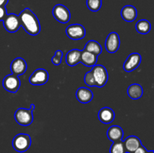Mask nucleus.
<instances>
[{
	"label": "nucleus",
	"instance_id": "nucleus-1",
	"mask_svg": "<svg viewBox=\"0 0 154 153\" xmlns=\"http://www.w3.org/2000/svg\"><path fill=\"white\" fill-rule=\"evenodd\" d=\"M18 16L20 22V26H22L29 34L35 36L40 33V22L31 9L29 8L23 9Z\"/></svg>",
	"mask_w": 154,
	"mask_h": 153
},
{
	"label": "nucleus",
	"instance_id": "nucleus-2",
	"mask_svg": "<svg viewBox=\"0 0 154 153\" xmlns=\"http://www.w3.org/2000/svg\"><path fill=\"white\" fill-rule=\"evenodd\" d=\"M31 137L27 134H19L14 137L12 146L15 151L18 152H25L31 146Z\"/></svg>",
	"mask_w": 154,
	"mask_h": 153
},
{
	"label": "nucleus",
	"instance_id": "nucleus-3",
	"mask_svg": "<svg viewBox=\"0 0 154 153\" xmlns=\"http://www.w3.org/2000/svg\"><path fill=\"white\" fill-rule=\"evenodd\" d=\"M91 71L94 77L96 86L99 88L103 87L108 80V74L105 67L102 64H96L92 67Z\"/></svg>",
	"mask_w": 154,
	"mask_h": 153
},
{
	"label": "nucleus",
	"instance_id": "nucleus-4",
	"mask_svg": "<svg viewBox=\"0 0 154 153\" xmlns=\"http://www.w3.org/2000/svg\"><path fill=\"white\" fill-rule=\"evenodd\" d=\"M14 119L20 125L29 126L33 122V113L26 108H19L14 112Z\"/></svg>",
	"mask_w": 154,
	"mask_h": 153
},
{
	"label": "nucleus",
	"instance_id": "nucleus-5",
	"mask_svg": "<svg viewBox=\"0 0 154 153\" xmlns=\"http://www.w3.org/2000/svg\"><path fill=\"white\" fill-rule=\"evenodd\" d=\"M53 16L58 22L67 23L71 19V13L69 9L61 4H56L53 8Z\"/></svg>",
	"mask_w": 154,
	"mask_h": 153
},
{
	"label": "nucleus",
	"instance_id": "nucleus-6",
	"mask_svg": "<svg viewBox=\"0 0 154 153\" xmlns=\"http://www.w3.org/2000/svg\"><path fill=\"white\" fill-rule=\"evenodd\" d=\"M2 86L6 91L15 93L19 90L20 86V80L19 76L13 74H8L3 79Z\"/></svg>",
	"mask_w": 154,
	"mask_h": 153
},
{
	"label": "nucleus",
	"instance_id": "nucleus-7",
	"mask_svg": "<svg viewBox=\"0 0 154 153\" xmlns=\"http://www.w3.org/2000/svg\"><path fill=\"white\" fill-rule=\"evenodd\" d=\"M49 79L48 70L43 68H38L34 70L29 76V82L34 86H42L46 83Z\"/></svg>",
	"mask_w": 154,
	"mask_h": 153
},
{
	"label": "nucleus",
	"instance_id": "nucleus-8",
	"mask_svg": "<svg viewBox=\"0 0 154 153\" xmlns=\"http://www.w3.org/2000/svg\"><path fill=\"white\" fill-rule=\"evenodd\" d=\"M3 26L6 31L8 32L14 33L17 32L20 27V22L18 15L13 13L7 14L5 18L3 20Z\"/></svg>",
	"mask_w": 154,
	"mask_h": 153
},
{
	"label": "nucleus",
	"instance_id": "nucleus-9",
	"mask_svg": "<svg viewBox=\"0 0 154 153\" xmlns=\"http://www.w3.org/2000/svg\"><path fill=\"white\" fill-rule=\"evenodd\" d=\"M66 34L72 40H80L85 37V28L81 24H72L66 29Z\"/></svg>",
	"mask_w": 154,
	"mask_h": 153
},
{
	"label": "nucleus",
	"instance_id": "nucleus-10",
	"mask_svg": "<svg viewBox=\"0 0 154 153\" xmlns=\"http://www.w3.org/2000/svg\"><path fill=\"white\" fill-rule=\"evenodd\" d=\"M120 45V36L117 32H111L105 42V49L110 53H114L118 50Z\"/></svg>",
	"mask_w": 154,
	"mask_h": 153
},
{
	"label": "nucleus",
	"instance_id": "nucleus-11",
	"mask_svg": "<svg viewBox=\"0 0 154 153\" xmlns=\"http://www.w3.org/2000/svg\"><path fill=\"white\" fill-rule=\"evenodd\" d=\"M141 62V56L138 52L131 53L123 64V69L126 72H132L138 68Z\"/></svg>",
	"mask_w": 154,
	"mask_h": 153
},
{
	"label": "nucleus",
	"instance_id": "nucleus-12",
	"mask_svg": "<svg viewBox=\"0 0 154 153\" xmlns=\"http://www.w3.org/2000/svg\"><path fill=\"white\" fill-rule=\"evenodd\" d=\"M27 69L26 62L21 57H17L12 61L11 64V70L12 74L16 76L23 74Z\"/></svg>",
	"mask_w": 154,
	"mask_h": 153
},
{
	"label": "nucleus",
	"instance_id": "nucleus-13",
	"mask_svg": "<svg viewBox=\"0 0 154 153\" xmlns=\"http://www.w3.org/2000/svg\"><path fill=\"white\" fill-rule=\"evenodd\" d=\"M98 117H99V121L103 124H109L114 120L115 112L111 108L105 106L99 111Z\"/></svg>",
	"mask_w": 154,
	"mask_h": 153
},
{
	"label": "nucleus",
	"instance_id": "nucleus-14",
	"mask_svg": "<svg viewBox=\"0 0 154 153\" xmlns=\"http://www.w3.org/2000/svg\"><path fill=\"white\" fill-rule=\"evenodd\" d=\"M123 144L126 153H132L140 146L142 145L140 139L136 136H129L126 137L123 141Z\"/></svg>",
	"mask_w": 154,
	"mask_h": 153
},
{
	"label": "nucleus",
	"instance_id": "nucleus-15",
	"mask_svg": "<svg viewBox=\"0 0 154 153\" xmlns=\"http://www.w3.org/2000/svg\"><path fill=\"white\" fill-rule=\"evenodd\" d=\"M75 95L79 102L82 104H87L93 100V93L91 90L86 87H80L77 90Z\"/></svg>",
	"mask_w": 154,
	"mask_h": 153
},
{
	"label": "nucleus",
	"instance_id": "nucleus-16",
	"mask_svg": "<svg viewBox=\"0 0 154 153\" xmlns=\"http://www.w3.org/2000/svg\"><path fill=\"white\" fill-rule=\"evenodd\" d=\"M122 18L126 22H132L138 16L137 9L132 5H126L122 8L120 12Z\"/></svg>",
	"mask_w": 154,
	"mask_h": 153
},
{
	"label": "nucleus",
	"instance_id": "nucleus-17",
	"mask_svg": "<svg viewBox=\"0 0 154 153\" xmlns=\"http://www.w3.org/2000/svg\"><path fill=\"white\" fill-rule=\"evenodd\" d=\"M107 136L111 142H117V141L122 140L123 139V130L120 126L112 125L108 129Z\"/></svg>",
	"mask_w": 154,
	"mask_h": 153
},
{
	"label": "nucleus",
	"instance_id": "nucleus-18",
	"mask_svg": "<svg viewBox=\"0 0 154 153\" xmlns=\"http://www.w3.org/2000/svg\"><path fill=\"white\" fill-rule=\"evenodd\" d=\"M81 51L82 50H81L73 49L67 52L66 61L68 65L73 67V66L77 65L78 63L81 62Z\"/></svg>",
	"mask_w": 154,
	"mask_h": 153
},
{
	"label": "nucleus",
	"instance_id": "nucleus-19",
	"mask_svg": "<svg viewBox=\"0 0 154 153\" xmlns=\"http://www.w3.org/2000/svg\"><path fill=\"white\" fill-rule=\"evenodd\" d=\"M97 56L83 50L81 54V62L87 67H93L97 63Z\"/></svg>",
	"mask_w": 154,
	"mask_h": 153
},
{
	"label": "nucleus",
	"instance_id": "nucleus-20",
	"mask_svg": "<svg viewBox=\"0 0 154 153\" xmlns=\"http://www.w3.org/2000/svg\"><path fill=\"white\" fill-rule=\"evenodd\" d=\"M143 93H144V90H143L142 86L137 83L130 85L127 89L128 95L132 100H138L141 98L143 95Z\"/></svg>",
	"mask_w": 154,
	"mask_h": 153
},
{
	"label": "nucleus",
	"instance_id": "nucleus-21",
	"mask_svg": "<svg viewBox=\"0 0 154 153\" xmlns=\"http://www.w3.org/2000/svg\"><path fill=\"white\" fill-rule=\"evenodd\" d=\"M84 50L91 52V53L95 54V55L97 56L99 55H100L102 52V48L100 44L94 40H89V41L86 44Z\"/></svg>",
	"mask_w": 154,
	"mask_h": 153
},
{
	"label": "nucleus",
	"instance_id": "nucleus-22",
	"mask_svg": "<svg viewBox=\"0 0 154 153\" xmlns=\"http://www.w3.org/2000/svg\"><path fill=\"white\" fill-rule=\"evenodd\" d=\"M135 29L140 34H147L151 30V24L147 20H140L135 24Z\"/></svg>",
	"mask_w": 154,
	"mask_h": 153
},
{
	"label": "nucleus",
	"instance_id": "nucleus-23",
	"mask_svg": "<svg viewBox=\"0 0 154 153\" xmlns=\"http://www.w3.org/2000/svg\"><path fill=\"white\" fill-rule=\"evenodd\" d=\"M110 153H126L123 140L113 142L110 148Z\"/></svg>",
	"mask_w": 154,
	"mask_h": 153
},
{
	"label": "nucleus",
	"instance_id": "nucleus-24",
	"mask_svg": "<svg viewBox=\"0 0 154 153\" xmlns=\"http://www.w3.org/2000/svg\"><path fill=\"white\" fill-rule=\"evenodd\" d=\"M87 6L91 11L96 12L102 7V0H87Z\"/></svg>",
	"mask_w": 154,
	"mask_h": 153
},
{
	"label": "nucleus",
	"instance_id": "nucleus-25",
	"mask_svg": "<svg viewBox=\"0 0 154 153\" xmlns=\"http://www.w3.org/2000/svg\"><path fill=\"white\" fill-rule=\"evenodd\" d=\"M84 82H85L86 85H87L88 86H96L94 77H93V73H92L91 70L86 73L85 76H84Z\"/></svg>",
	"mask_w": 154,
	"mask_h": 153
},
{
	"label": "nucleus",
	"instance_id": "nucleus-26",
	"mask_svg": "<svg viewBox=\"0 0 154 153\" xmlns=\"http://www.w3.org/2000/svg\"><path fill=\"white\" fill-rule=\"evenodd\" d=\"M63 55V51L60 50H58L56 51L55 55H54V56H53V58H51V62H52V63L54 65L58 66L61 64Z\"/></svg>",
	"mask_w": 154,
	"mask_h": 153
},
{
	"label": "nucleus",
	"instance_id": "nucleus-27",
	"mask_svg": "<svg viewBox=\"0 0 154 153\" xmlns=\"http://www.w3.org/2000/svg\"><path fill=\"white\" fill-rule=\"evenodd\" d=\"M7 9L5 7H0V21H3V20L7 16Z\"/></svg>",
	"mask_w": 154,
	"mask_h": 153
},
{
	"label": "nucleus",
	"instance_id": "nucleus-28",
	"mask_svg": "<svg viewBox=\"0 0 154 153\" xmlns=\"http://www.w3.org/2000/svg\"><path fill=\"white\" fill-rule=\"evenodd\" d=\"M147 148H145V147L144 146H140L139 147H138V148H137L135 151H134L132 153H147Z\"/></svg>",
	"mask_w": 154,
	"mask_h": 153
},
{
	"label": "nucleus",
	"instance_id": "nucleus-29",
	"mask_svg": "<svg viewBox=\"0 0 154 153\" xmlns=\"http://www.w3.org/2000/svg\"><path fill=\"white\" fill-rule=\"evenodd\" d=\"M8 2V0H0V7H5Z\"/></svg>",
	"mask_w": 154,
	"mask_h": 153
},
{
	"label": "nucleus",
	"instance_id": "nucleus-30",
	"mask_svg": "<svg viewBox=\"0 0 154 153\" xmlns=\"http://www.w3.org/2000/svg\"><path fill=\"white\" fill-rule=\"evenodd\" d=\"M35 108V105L34 104H32L30 105V107L29 108V110L30 111H32V112H33V111H34Z\"/></svg>",
	"mask_w": 154,
	"mask_h": 153
},
{
	"label": "nucleus",
	"instance_id": "nucleus-31",
	"mask_svg": "<svg viewBox=\"0 0 154 153\" xmlns=\"http://www.w3.org/2000/svg\"><path fill=\"white\" fill-rule=\"evenodd\" d=\"M147 153H153V150H150V151H147Z\"/></svg>",
	"mask_w": 154,
	"mask_h": 153
}]
</instances>
